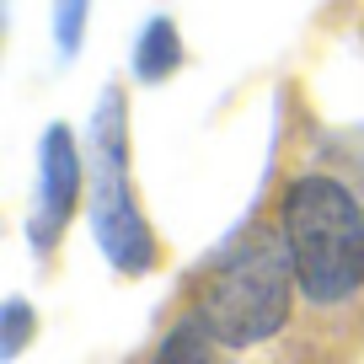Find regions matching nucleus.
Masks as SVG:
<instances>
[{
	"mask_svg": "<svg viewBox=\"0 0 364 364\" xmlns=\"http://www.w3.org/2000/svg\"><path fill=\"white\" fill-rule=\"evenodd\" d=\"M279 241L295 284L316 306H338L364 289V209L338 177H295L279 204Z\"/></svg>",
	"mask_w": 364,
	"mask_h": 364,
	"instance_id": "f257e3e1",
	"label": "nucleus"
},
{
	"mask_svg": "<svg viewBox=\"0 0 364 364\" xmlns=\"http://www.w3.org/2000/svg\"><path fill=\"white\" fill-rule=\"evenodd\" d=\"M86 209L91 236L118 273L156 268V236H150L145 209L129 182V102L118 86L97 97V113L86 129Z\"/></svg>",
	"mask_w": 364,
	"mask_h": 364,
	"instance_id": "f03ea898",
	"label": "nucleus"
},
{
	"mask_svg": "<svg viewBox=\"0 0 364 364\" xmlns=\"http://www.w3.org/2000/svg\"><path fill=\"white\" fill-rule=\"evenodd\" d=\"M33 338H38V311L22 295L0 300V364H11L16 353H27Z\"/></svg>",
	"mask_w": 364,
	"mask_h": 364,
	"instance_id": "0eeeda50",
	"label": "nucleus"
},
{
	"mask_svg": "<svg viewBox=\"0 0 364 364\" xmlns=\"http://www.w3.org/2000/svg\"><path fill=\"white\" fill-rule=\"evenodd\" d=\"M150 364H215V338H209L204 321H177V327L161 338V348H156Z\"/></svg>",
	"mask_w": 364,
	"mask_h": 364,
	"instance_id": "423d86ee",
	"label": "nucleus"
},
{
	"mask_svg": "<svg viewBox=\"0 0 364 364\" xmlns=\"http://www.w3.org/2000/svg\"><path fill=\"white\" fill-rule=\"evenodd\" d=\"M0 43H6V0H0Z\"/></svg>",
	"mask_w": 364,
	"mask_h": 364,
	"instance_id": "1a4fd4ad",
	"label": "nucleus"
},
{
	"mask_svg": "<svg viewBox=\"0 0 364 364\" xmlns=\"http://www.w3.org/2000/svg\"><path fill=\"white\" fill-rule=\"evenodd\" d=\"M86 22H91V0H54V54H59V65H70L80 54Z\"/></svg>",
	"mask_w": 364,
	"mask_h": 364,
	"instance_id": "6e6552de",
	"label": "nucleus"
},
{
	"mask_svg": "<svg viewBox=\"0 0 364 364\" xmlns=\"http://www.w3.org/2000/svg\"><path fill=\"white\" fill-rule=\"evenodd\" d=\"M182 70V33L171 16H150L145 27H139L134 38V75L145 80V86H156V80L177 75Z\"/></svg>",
	"mask_w": 364,
	"mask_h": 364,
	"instance_id": "39448f33",
	"label": "nucleus"
},
{
	"mask_svg": "<svg viewBox=\"0 0 364 364\" xmlns=\"http://www.w3.org/2000/svg\"><path fill=\"white\" fill-rule=\"evenodd\" d=\"M289 295H295V268L284 241H247L215 268L198 321L225 348H252L289 321Z\"/></svg>",
	"mask_w": 364,
	"mask_h": 364,
	"instance_id": "7ed1b4c3",
	"label": "nucleus"
},
{
	"mask_svg": "<svg viewBox=\"0 0 364 364\" xmlns=\"http://www.w3.org/2000/svg\"><path fill=\"white\" fill-rule=\"evenodd\" d=\"M80 188H86V156L65 124H48L38 139V188H33V215H27V241L38 257H48L70 230L80 209Z\"/></svg>",
	"mask_w": 364,
	"mask_h": 364,
	"instance_id": "20e7f679",
	"label": "nucleus"
}]
</instances>
